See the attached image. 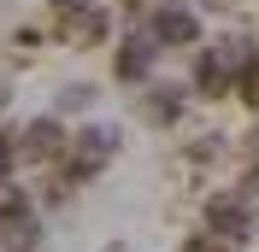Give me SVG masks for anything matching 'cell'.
Listing matches in <instances>:
<instances>
[{"mask_svg": "<svg viewBox=\"0 0 259 252\" xmlns=\"http://www.w3.org/2000/svg\"><path fill=\"white\" fill-rule=\"evenodd\" d=\"M194 30H200V18H194V6H183V0H165V6H153V18H147V41H153V47H189Z\"/></svg>", "mask_w": 259, "mask_h": 252, "instance_id": "obj_3", "label": "cell"}, {"mask_svg": "<svg viewBox=\"0 0 259 252\" xmlns=\"http://www.w3.org/2000/svg\"><path fill=\"white\" fill-rule=\"evenodd\" d=\"M177 252H224V246H218V240H212L206 235V229H200V235H189V240H183V246Z\"/></svg>", "mask_w": 259, "mask_h": 252, "instance_id": "obj_10", "label": "cell"}, {"mask_svg": "<svg viewBox=\"0 0 259 252\" xmlns=\"http://www.w3.org/2000/svg\"><path fill=\"white\" fill-rule=\"evenodd\" d=\"M118 6H142V0H118Z\"/></svg>", "mask_w": 259, "mask_h": 252, "instance_id": "obj_11", "label": "cell"}, {"mask_svg": "<svg viewBox=\"0 0 259 252\" xmlns=\"http://www.w3.org/2000/svg\"><path fill=\"white\" fill-rule=\"evenodd\" d=\"M183 106H189L183 88H147V94H142V123L171 129V123H183Z\"/></svg>", "mask_w": 259, "mask_h": 252, "instance_id": "obj_7", "label": "cell"}, {"mask_svg": "<svg viewBox=\"0 0 259 252\" xmlns=\"http://www.w3.org/2000/svg\"><path fill=\"white\" fill-rule=\"evenodd\" d=\"M259 229V211L247 205V194H212L206 200V235L224 246V240H247Z\"/></svg>", "mask_w": 259, "mask_h": 252, "instance_id": "obj_2", "label": "cell"}, {"mask_svg": "<svg viewBox=\"0 0 259 252\" xmlns=\"http://www.w3.org/2000/svg\"><path fill=\"white\" fill-rule=\"evenodd\" d=\"M112 153H118V129L112 123H82L71 141H65V153H59V176L77 188V182H95L106 164H112Z\"/></svg>", "mask_w": 259, "mask_h": 252, "instance_id": "obj_1", "label": "cell"}, {"mask_svg": "<svg viewBox=\"0 0 259 252\" xmlns=\"http://www.w3.org/2000/svg\"><path fill=\"white\" fill-rule=\"evenodd\" d=\"M65 141H71V135H65V123L59 117H35L30 129H18V158H24V164H59V153H65Z\"/></svg>", "mask_w": 259, "mask_h": 252, "instance_id": "obj_4", "label": "cell"}, {"mask_svg": "<svg viewBox=\"0 0 259 252\" xmlns=\"http://www.w3.org/2000/svg\"><path fill=\"white\" fill-rule=\"evenodd\" d=\"M236 94H242V106H247V111H259V53L242 65V82H236Z\"/></svg>", "mask_w": 259, "mask_h": 252, "instance_id": "obj_8", "label": "cell"}, {"mask_svg": "<svg viewBox=\"0 0 259 252\" xmlns=\"http://www.w3.org/2000/svg\"><path fill=\"white\" fill-rule=\"evenodd\" d=\"M189 94H200V100H224V94H230V59H224V47H212V53L194 59Z\"/></svg>", "mask_w": 259, "mask_h": 252, "instance_id": "obj_6", "label": "cell"}, {"mask_svg": "<svg viewBox=\"0 0 259 252\" xmlns=\"http://www.w3.org/2000/svg\"><path fill=\"white\" fill-rule=\"evenodd\" d=\"M153 41H147V35H124V41H118V53H112V77L118 82H147L153 77Z\"/></svg>", "mask_w": 259, "mask_h": 252, "instance_id": "obj_5", "label": "cell"}, {"mask_svg": "<svg viewBox=\"0 0 259 252\" xmlns=\"http://www.w3.org/2000/svg\"><path fill=\"white\" fill-rule=\"evenodd\" d=\"M89 106H95V88H82V82L77 88H59V111H89Z\"/></svg>", "mask_w": 259, "mask_h": 252, "instance_id": "obj_9", "label": "cell"}]
</instances>
